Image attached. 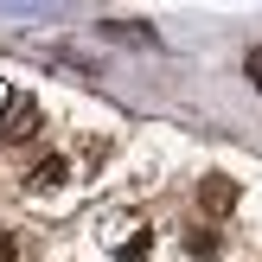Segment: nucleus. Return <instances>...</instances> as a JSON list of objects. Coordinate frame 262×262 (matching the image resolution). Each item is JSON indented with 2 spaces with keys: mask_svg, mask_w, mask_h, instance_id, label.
Returning a JSON list of instances; mask_svg holds the SVG:
<instances>
[{
  "mask_svg": "<svg viewBox=\"0 0 262 262\" xmlns=\"http://www.w3.org/2000/svg\"><path fill=\"white\" fill-rule=\"evenodd\" d=\"M147 250H154V237H147V230H135V237L115 250V262H147Z\"/></svg>",
  "mask_w": 262,
  "mask_h": 262,
  "instance_id": "4",
  "label": "nucleus"
},
{
  "mask_svg": "<svg viewBox=\"0 0 262 262\" xmlns=\"http://www.w3.org/2000/svg\"><path fill=\"white\" fill-rule=\"evenodd\" d=\"M0 262H19V237L13 230H0Z\"/></svg>",
  "mask_w": 262,
  "mask_h": 262,
  "instance_id": "7",
  "label": "nucleus"
},
{
  "mask_svg": "<svg viewBox=\"0 0 262 262\" xmlns=\"http://www.w3.org/2000/svg\"><path fill=\"white\" fill-rule=\"evenodd\" d=\"M186 250H192V256H217V237H211V230H192Z\"/></svg>",
  "mask_w": 262,
  "mask_h": 262,
  "instance_id": "6",
  "label": "nucleus"
},
{
  "mask_svg": "<svg viewBox=\"0 0 262 262\" xmlns=\"http://www.w3.org/2000/svg\"><path fill=\"white\" fill-rule=\"evenodd\" d=\"M199 211L205 217H230V211H237V179H230V173H205L199 179Z\"/></svg>",
  "mask_w": 262,
  "mask_h": 262,
  "instance_id": "2",
  "label": "nucleus"
},
{
  "mask_svg": "<svg viewBox=\"0 0 262 262\" xmlns=\"http://www.w3.org/2000/svg\"><path fill=\"white\" fill-rule=\"evenodd\" d=\"M38 128H45V109H38L32 96H19V90H13L7 115H0V141H7V147H19V141H32Z\"/></svg>",
  "mask_w": 262,
  "mask_h": 262,
  "instance_id": "1",
  "label": "nucleus"
},
{
  "mask_svg": "<svg viewBox=\"0 0 262 262\" xmlns=\"http://www.w3.org/2000/svg\"><path fill=\"white\" fill-rule=\"evenodd\" d=\"M102 32H109V38H135V45H154V32H147V26H128V19H109Z\"/></svg>",
  "mask_w": 262,
  "mask_h": 262,
  "instance_id": "5",
  "label": "nucleus"
},
{
  "mask_svg": "<svg viewBox=\"0 0 262 262\" xmlns=\"http://www.w3.org/2000/svg\"><path fill=\"white\" fill-rule=\"evenodd\" d=\"M243 77H250V83L262 90V51H250V58H243Z\"/></svg>",
  "mask_w": 262,
  "mask_h": 262,
  "instance_id": "8",
  "label": "nucleus"
},
{
  "mask_svg": "<svg viewBox=\"0 0 262 262\" xmlns=\"http://www.w3.org/2000/svg\"><path fill=\"white\" fill-rule=\"evenodd\" d=\"M7 102H13V90H7V83H0V115H7Z\"/></svg>",
  "mask_w": 262,
  "mask_h": 262,
  "instance_id": "9",
  "label": "nucleus"
},
{
  "mask_svg": "<svg viewBox=\"0 0 262 262\" xmlns=\"http://www.w3.org/2000/svg\"><path fill=\"white\" fill-rule=\"evenodd\" d=\"M64 179H71V160H64V154H45L38 173L26 179V186H32V192H51V186H64Z\"/></svg>",
  "mask_w": 262,
  "mask_h": 262,
  "instance_id": "3",
  "label": "nucleus"
}]
</instances>
